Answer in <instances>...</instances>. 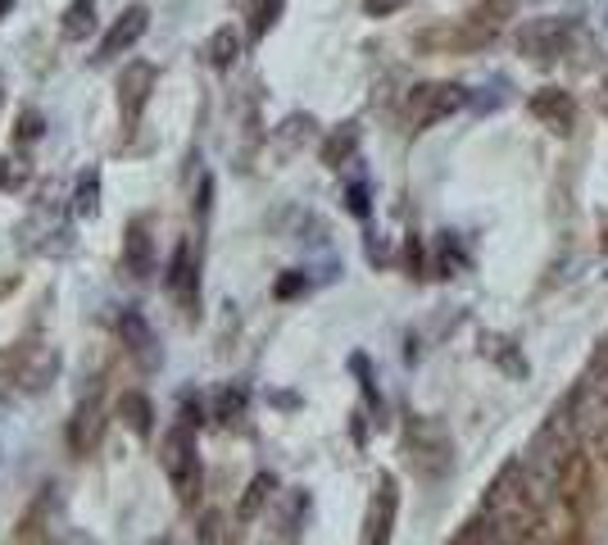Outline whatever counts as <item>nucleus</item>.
<instances>
[{"label": "nucleus", "mask_w": 608, "mask_h": 545, "mask_svg": "<svg viewBox=\"0 0 608 545\" xmlns=\"http://www.w3.org/2000/svg\"><path fill=\"white\" fill-rule=\"evenodd\" d=\"M214 418H219V422H236V418H246V386H227L223 396H219Z\"/></svg>", "instance_id": "nucleus-20"}, {"label": "nucleus", "mask_w": 608, "mask_h": 545, "mask_svg": "<svg viewBox=\"0 0 608 545\" xmlns=\"http://www.w3.org/2000/svg\"><path fill=\"white\" fill-rule=\"evenodd\" d=\"M363 10H369L373 19H386L395 10H405V0H363Z\"/></svg>", "instance_id": "nucleus-26"}, {"label": "nucleus", "mask_w": 608, "mask_h": 545, "mask_svg": "<svg viewBox=\"0 0 608 545\" xmlns=\"http://www.w3.org/2000/svg\"><path fill=\"white\" fill-rule=\"evenodd\" d=\"M145 27H150V10L145 5H132L124 19H118L109 33H105V42H101V55L96 59H114V55H124V50H132L141 37H145Z\"/></svg>", "instance_id": "nucleus-9"}, {"label": "nucleus", "mask_w": 608, "mask_h": 545, "mask_svg": "<svg viewBox=\"0 0 608 545\" xmlns=\"http://www.w3.org/2000/svg\"><path fill=\"white\" fill-rule=\"evenodd\" d=\"M409 268H413V278H422V246H418V236L409 241Z\"/></svg>", "instance_id": "nucleus-27"}, {"label": "nucleus", "mask_w": 608, "mask_h": 545, "mask_svg": "<svg viewBox=\"0 0 608 545\" xmlns=\"http://www.w3.org/2000/svg\"><path fill=\"white\" fill-rule=\"evenodd\" d=\"M150 91H155V65H128L124 78H118V109H124L128 124H137L141 109L150 105Z\"/></svg>", "instance_id": "nucleus-7"}, {"label": "nucleus", "mask_w": 608, "mask_h": 545, "mask_svg": "<svg viewBox=\"0 0 608 545\" xmlns=\"http://www.w3.org/2000/svg\"><path fill=\"white\" fill-rule=\"evenodd\" d=\"M481 341H486V355H491V359H500L513 378H523V373H527V363L518 359V346H513L508 337H481Z\"/></svg>", "instance_id": "nucleus-19"}, {"label": "nucleus", "mask_w": 608, "mask_h": 545, "mask_svg": "<svg viewBox=\"0 0 608 545\" xmlns=\"http://www.w3.org/2000/svg\"><path fill=\"white\" fill-rule=\"evenodd\" d=\"M527 109H531L536 124H540V128H550L554 137L572 132V124H576V105H572V96H568L563 86H540V91H531Z\"/></svg>", "instance_id": "nucleus-5"}, {"label": "nucleus", "mask_w": 608, "mask_h": 545, "mask_svg": "<svg viewBox=\"0 0 608 545\" xmlns=\"http://www.w3.org/2000/svg\"><path fill=\"white\" fill-rule=\"evenodd\" d=\"M568 414H572V428L582 441H599L608 437V355L599 350L591 373L582 378V386L568 396Z\"/></svg>", "instance_id": "nucleus-1"}, {"label": "nucleus", "mask_w": 608, "mask_h": 545, "mask_svg": "<svg viewBox=\"0 0 608 545\" xmlns=\"http://www.w3.org/2000/svg\"><path fill=\"white\" fill-rule=\"evenodd\" d=\"M118 332H124V346L137 350V355H145L150 346H155V337H150V323H145L137 310H124V314H118Z\"/></svg>", "instance_id": "nucleus-15"}, {"label": "nucleus", "mask_w": 608, "mask_h": 545, "mask_svg": "<svg viewBox=\"0 0 608 545\" xmlns=\"http://www.w3.org/2000/svg\"><path fill=\"white\" fill-rule=\"evenodd\" d=\"M495 5H508V0H495Z\"/></svg>", "instance_id": "nucleus-29"}, {"label": "nucleus", "mask_w": 608, "mask_h": 545, "mask_svg": "<svg viewBox=\"0 0 608 545\" xmlns=\"http://www.w3.org/2000/svg\"><path fill=\"white\" fill-rule=\"evenodd\" d=\"M350 369L359 373V386H363V396H369V405L382 414V396H377V382H373V369H369V359H363V355H354L350 359Z\"/></svg>", "instance_id": "nucleus-22"}, {"label": "nucleus", "mask_w": 608, "mask_h": 545, "mask_svg": "<svg viewBox=\"0 0 608 545\" xmlns=\"http://www.w3.org/2000/svg\"><path fill=\"white\" fill-rule=\"evenodd\" d=\"M160 468L173 482V491L182 500H196L200 496V460H196V422L177 418L173 428L160 441Z\"/></svg>", "instance_id": "nucleus-2"}, {"label": "nucleus", "mask_w": 608, "mask_h": 545, "mask_svg": "<svg viewBox=\"0 0 608 545\" xmlns=\"http://www.w3.org/2000/svg\"><path fill=\"white\" fill-rule=\"evenodd\" d=\"M395 505H400V491H395V477H390V473H382V477H377V491H373V505H369V519H363V541H369V545L390 536Z\"/></svg>", "instance_id": "nucleus-8"}, {"label": "nucleus", "mask_w": 608, "mask_h": 545, "mask_svg": "<svg viewBox=\"0 0 608 545\" xmlns=\"http://www.w3.org/2000/svg\"><path fill=\"white\" fill-rule=\"evenodd\" d=\"M101 209V169H91L82 182H78V196H73V214L78 219H91Z\"/></svg>", "instance_id": "nucleus-17"}, {"label": "nucleus", "mask_w": 608, "mask_h": 545, "mask_svg": "<svg viewBox=\"0 0 608 545\" xmlns=\"http://www.w3.org/2000/svg\"><path fill=\"white\" fill-rule=\"evenodd\" d=\"M272 491H278V482H272V473H259V477L250 482L246 500H241V509H236V513H241V523H250L255 513H259V509L268 505V496H272Z\"/></svg>", "instance_id": "nucleus-18"}, {"label": "nucleus", "mask_w": 608, "mask_h": 545, "mask_svg": "<svg viewBox=\"0 0 608 545\" xmlns=\"http://www.w3.org/2000/svg\"><path fill=\"white\" fill-rule=\"evenodd\" d=\"M282 14V0H255V14H250V37H264L272 23Z\"/></svg>", "instance_id": "nucleus-21"}, {"label": "nucleus", "mask_w": 608, "mask_h": 545, "mask_svg": "<svg viewBox=\"0 0 608 545\" xmlns=\"http://www.w3.org/2000/svg\"><path fill=\"white\" fill-rule=\"evenodd\" d=\"M572 37H576L572 19L545 14V19H531V23L523 27V33H518V50H523L527 59H536V65H554V59L568 55Z\"/></svg>", "instance_id": "nucleus-3"}, {"label": "nucleus", "mask_w": 608, "mask_h": 545, "mask_svg": "<svg viewBox=\"0 0 608 545\" xmlns=\"http://www.w3.org/2000/svg\"><path fill=\"white\" fill-rule=\"evenodd\" d=\"M118 418H124L137 437L155 432V409H150V401L141 396V391H124V401H118Z\"/></svg>", "instance_id": "nucleus-12"}, {"label": "nucleus", "mask_w": 608, "mask_h": 545, "mask_svg": "<svg viewBox=\"0 0 608 545\" xmlns=\"http://www.w3.org/2000/svg\"><path fill=\"white\" fill-rule=\"evenodd\" d=\"M10 10H14V0H0V19H5Z\"/></svg>", "instance_id": "nucleus-28"}, {"label": "nucleus", "mask_w": 608, "mask_h": 545, "mask_svg": "<svg viewBox=\"0 0 608 545\" xmlns=\"http://www.w3.org/2000/svg\"><path fill=\"white\" fill-rule=\"evenodd\" d=\"M42 128H46V124H42V114H37V109H27V114H23V124H19V141H37Z\"/></svg>", "instance_id": "nucleus-25"}, {"label": "nucleus", "mask_w": 608, "mask_h": 545, "mask_svg": "<svg viewBox=\"0 0 608 545\" xmlns=\"http://www.w3.org/2000/svg\"><path fill=\"white\" fill-rule=\"evenodd\" d=\"M168 291L182 300V305H187V310H196V264H191V246H187V241H182V246L173 251V264H168Z\"/></svg>", "instance_id": "nucleus-10"}, {"label": "nucleus", "mask_w": 608, "mask_h": 545, "mask_svg": "<svg viewBox=\"0 0 608 545\" xmlns=\"http://www.w3.org/2000/svg\"><path fill=\"white\" fill-rule=\"evenodd\" d=\"M354 146H359V128H354V124H346L341 132H331V137H327V146H323V164L341 169V164L354 155Z\"/></svg>", "instance_id": "nucleus-16"}, {"label": "nucleus", "mask_w": 608, "mask_h": 545, "mask_svg": "<svg viewBox=\"0 0 608 545\" xmlns=\"http://www.w3.org/2000/svg\"><path fill=\"white\" fill-rule=\"evenodd\" d=\"M346 209H350L354 219H369V187H363V182L346 187Z\"/></svg>", "instance_id": "nucleus-23"}, {"label": "nucleus", "mask_w": 608, "mask_h": 545, "mask_svg": "<svg viewBox=\"0 0 608 545\" xmlns=\"http://www.w3.org/2000/svg\"><path fill=\"white\" fill-rule=\"evenodd\" d=\"M409 441H413V460H418V468H428L432 477H441L445 468H449V437L436 428V422H413L409 428Z\"/></svg>", "instance_id": "nucleus-6"}, {"label": "nucleus", "mask_w": 608, "mask_h": 545, "mask_svg": "<svg viewBox=\"0 0 608 545\" xmlns=\"http://www.w3.org/2000/svg\"><path fill=\"white\" fill-rule=\"evenodd\" d=\"M124 268L132 278H150V272H155V246H150V236H145V223H132L124 236Z\"/></svg>", "instance_id": "nucleus-11"}, {"label": "nucleus", "mask_w": 608, "mask_h": 545, "mask_svg": "<svg viewBox=\"0 0 608 545\" xmlns=\"http://www.w3.org/2000/svg\"><path fill=\"white\" fill-rule=\"evenodd\" d=\"M464 101H468L464 86H454V82H428V86H413L409 109L418 118V128H432V124H441V118H449Z\"/></svg>", "instance_id": "nucleus-4"}, {"label": "nucleus", "mask_w": 608, "mask_h": 545, "mask_svg": "<svg viewBox=\"0 0 608 545\" xmlns=\"http://www.w3.org/2000/svg\"><path fill=\"white\" fill-rule=\"evenodd\" d=\"M96 33V0H73L65 10V37L69 42H86Z\"/></svg>", "instance_id": "nucleus-14"}, {"label": "nucleus", "mask_w": 608, "mask_h": 545, "mask_svg": "<svg viewBox=\"0 0 608 545\" xmlns=\"http://www.w3.org/2000/svg\"><path fill=\"white\" fill-rule=\"evenodd\" d=\"M204 55H209V65H214L219 73H227L236 65V55H241V33H236V27H219V33L209 37Z\"/></svg>", "instance_id": "nucleus-13"}, {"label": "nucleus", "mask_w": 608, "mask_h": 545, "mask_svg": "<svg viewBox=\"0 0 608 545\" xmlns=\"http://www.w3.org/2000/svg\"><path fill=\"white\" fill-rule=\"evenodd\" d=\"M300 291H309V278H304V272H287V278L272 287V295H278V300H291V295H300Z\"/></svg>", "instance_id": "nucleus-24"}]
</instances>
